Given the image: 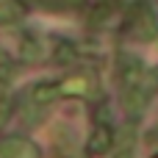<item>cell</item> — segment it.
I'll use <instances>...</instances> for the list:
<instances>
[{
	"mask_svg": "<svg viewBox=\"0 0 158 158\" xmlns=\"http://www.w3.org/2000/svg\"><path fill=\"white\" fill-rule=\"evenodd\" d=\"M42 56H44L42 39H36V36H25V39H22V58L36 61V58H42Z\"/></svg>",
	"mask_w": 158,
	"mask_h": 158,
	"instance_id": "obj_5",
	"label": "cell"
},
{
	"mask_svg": "<svg viewBox=\"0 0 158 158\" xmlns=\"http://www.w3.org/2000/svg\"><path fill=\"white\" fill-rule=\"evenodd\" d=\"M8 114H11V100L8 97H0V125L8 119Z\"/></svg>",
	"mask_w": 158,
	"mask_h": 158,
	"instance_id": "obj_7",
	"label": "cell"
},
{
	"mask_svg": "<svg viewBox=\"0 0 158 158\" xmlns=\"http://www.w3.org/2000/svg\"><path fill=\"white\" fill-rule=\"evenodd\" d=\"M58 86H61V94H83V92L89 89L86 78H69V81H64V83H58Z\"/></svg>",
	"mask_w": 158,
	"mask_h": 158,
	"instance_id": "obj_6",
	"label": "cell"
},
{
	"mask_svg": "<svg viewBox=\"0 0 158 158\" xmlns=\"http://www.w3.org/2000/svg\"><path fill=\"white\" fill-rule=\"evenodd\" d=\"M22 19V6L17 0H0V25Z\"/></svg>",
	"mask_w": 158,
	"mask_h": 158,
	"instance_id": "obj_4",
	"label": "cell"
},
{
	"mask_svg": "<svg viewBox=\"0 0 158 158\" xmlns=\"http://www.w3.org/2000/svg\"><path fill=\"white\" fill-rule=\"evenodd\" d=\"M58 94H61V86H58V83H39V86H33V92H31V97H33L36 103H53Z\"/></svg>",
	"mask_w": 158,
	"mask_h": 158,
	"instance_id": "obj_3",
	"label": "cell"
},
{
	"mask_svg": "<svg viewBox=\"0 0 158 158\" xmlns=\"http://www.w3.org/2000/svg\"><path fill=\"white\" fill-rule=\"evenodd\" d=\"M3 83H6V81H3V78H0V89H3Z\"/></svg>",
	"mask_w": 158,
	"mask_h": 158,
	"instance_id": "obj_8",
	"label": "cell"
},
{
	"mask_svg": "<svg viewBox=\"0 0 158 158\" xmlns=\"http://www.w3.org/2000/svg\"><path fill=\"white\" fill-rule=\"evenodd\" d=\"M111 142H114L111 128H108V125H97V128H94V133L89 136V153L100 156V153H106V150L111 147Z\"/></svg>",
	"mask_w": 158,
	"mask_h": 158,
	"instance_id": "obj_1",
	"label": "cell"
},
{
	"mask_svg": "<svg viewBox=\"0 0 158 158\" xmlns=\"http://www.w3.org/2000/svg\"><path fill=\"white\" fill-rule=\"evenodd\" d=\"M22 153H36L33 144L22 142V139H6L0 142V158H22Z\"/></svg>",
	"mask_w": 158,
	"mask_h": 158,
	"instance_id": "obj_2",
	"label": "cell"
}]
</instances>
